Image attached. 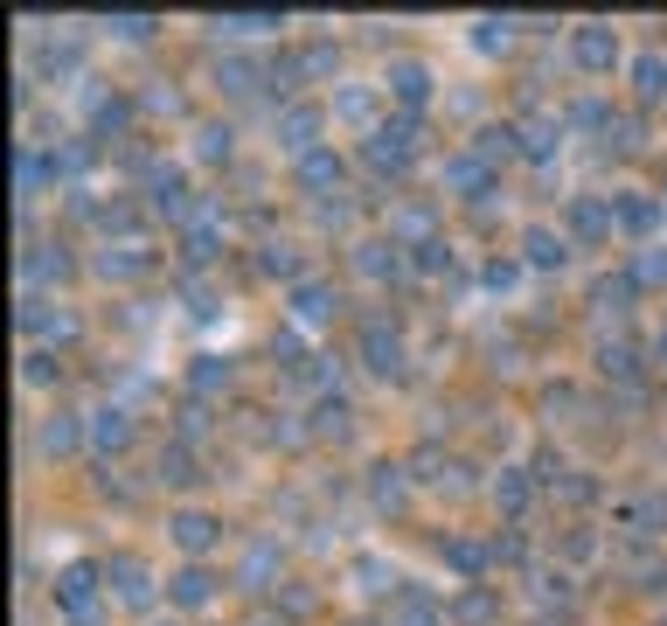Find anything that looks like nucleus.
Returning a JSON list of instances; mask_svg holds the SVG:
<instances>
[{"label":"nucleus","instance_id":"nucleus-1","mask_svg":"<svg viewBox=\"0 0 667 626\" xmlns=\"http://www.w3.org/2000/svg\"><path fill=\"white\" fill-rule=\"evenodd\" d=\"M438 188H445V195H466V202H487V195H494V167L473 154V147H466V154H445Z\"/></svg>","mask_w":667,"mask_h":626},{"label":"nucleus","instance_id":"nucleus-2","mask_svg":"<svg viewBox=\"0 0 667 626\" xmlns=\"http://www.w3.org/2000/svg\"><path fill=\"white\" fill-rule=\"evenodd\" d=\"M98 578H105L98 564H63V571H56V606H63V613H70L77 626H91V599H98Z\"/></svg>","mask_w":667,"mask_h":626},{"label":"nucleus","instance_id":"nucleus-3","mask_svg":"<svg viewBox=\"0 0 667 626\" xmlns=\"http://www.w3.org/2000/svg\"><path fill=\"white\" fill-rule=\"evenodd\" d=\"M570 56H577V70H591V77H605V70L619 63V35H612L605 21H584V28L570 35Z\"/></svg>","mask_w":667,"mask_h":626},{"label":"nucleus","instance_id":"nucleus-4","mask_svg":"<svg viewBox=\"0 0 667 626\" xmlns=\"http://www.w3.org/2000/svg\"><path fill=\"white\" fill-rule=\"evenodd\" d=\"M21 334H28V341H70V334H77V313L28 293V300H21Z\"/></svg>","mask_w":667,"mask_h":626},{"label":"nucleus","instance_id":"nucleus-5","mask_svg":"<svg viewBox=\"0 0 667 626\" xmlns=\"http://www.w3.org/2000/svg\"><path fill=\"white\" fill-rule=\"evenodd\" d=\"M77 272V258L63 251V244H35V251H21V286L35 293V286H63Z\"/></svg>","mask_w":667,"mask_h":626},{"label":"nucleus","instance_id":"nucleus-6","mask_svg":"<svg viewBox=\"0 0 667 626\" xmlns=\"http://www.w3.org/2000/svg\"><path fill=\"white\" fill-rule=\"evenodd\" d=\"M355 272H362V279H403L410 258H403L397 237H369V244H355Z\"/></svg>","mask_w":667,"mask_h":626},{"label":"nucleus","instance_id":"nucleus-7","mask_svg":"<svg viewBox=\"0 0 667 626\" xmlns=\"http://www.w3.org/2000/svg\"><path fill=\"white\" fill-rule=\"evenodd\" d=\"M383 91L397 98L403 112H424V98H431V70H424V63H410V56H397V63H390V77H383Z\"/></svg>","mask_w":667,"mask_h":626},{"label":"nucleus","instance_id":"nucleus-8","mask_svg":"<svg viewBox=\"0 0 667 626\" xmlns=\"http://www.w3.org/2000/svg\"><path fill=\"white\" fill-rule=\"evenodd\" d=\"M313 133H320V112H313V105H285V112H278V147L292 160L313 154Z\"/></svg>","mask_w":667,"mask_h":626},{"label":"nucleus","instance_id":"nucleus-9","mask_svg":"<svg viewBox=\"0 0 667 626\" xmlns=\"http://www.w3.org/2000/svg\"><path fill=\"white\" fill-rule=\"evenodd\" d=\"M341 174H348V167H341V154H327V147H313L306 160H292V181H299L306 195H327V188H341Z\"/></svg>","mask_w":667,"mask_h":626},{"label":"nucleus","instance_id":"nucleus-10","mask_svg":"<svg viewBox=\"0 0 667 626\" xmlns=\"http://www.w3.org/2000/svg\"><path fill=\"white\" fill-rule=\"evenodd\" d=\"M362 355H369V369H376V376H403V341H397V327L369 320V327H362Z\"/></svg>","mask_w":667,"mask_h":626},{"label":"nucleus","instance_id":"nucleus-11","mask_svg":"<svg viewBox=\"0 0 667 626\" xmlns=\"http://www.w3.org/2000/svg\"><path fill=\"white\" fill-rule=\"evenodd\" d=\"M91 446H98V453H126V446H133V411H126V404L91 411Z\"/></svg>","mask_w":667,"mask_h":626},{"label":"nucleus","instance_id":"nucleus-12","mask_svg":"<svg viewBox=\"0 0 667 626\" xmlns=\"http://www.w3.org/2000/svg\"><path fill=\"white\" fill-rule=\"evenodd\" d=\"M167 529H174V543H181L188 557H202V550H216V536H223V522H216V515H202V508H181V515H174Z\"/></svg>","mask_w":667,"mask_h":626},{"label":"nucleus","instance_id":"nucleus-13","mask_svg":"<svg viewBox=\"0 0 667 626\" xmlns=\"http://www.w3.org/2000/svg\"><path fill=\"white\" fill-rule=\"evenodd\" d=\"M563 223L577 230V237H612V202H598V195H570V209H563Z\"/></svg>","mask_w":667,"mask_h":626},{"label":"nucleus","instance_id":"nucleus-14","mask_svg":"<svg viewBox=\"0 0 667 626\" xmlns=\"http://www.w3.org/2000/svg\"><path fill=\"white\" fill-rule=\"evenodd\" d=\"M105 578L119 585V599H126V606H139V613L153 606V578H146V564H139V557H112V564H105Z\"/></svg>","mask_w":667,"mask_h":626},{"label":"nucleus","instance_id":"nucleus-15","mask_svg":"<svg viewBox=\"0 0 667 626\" xmlns=\"http://www.w3.org/2000/svg\"><path fill=\"white\" fill-rule=\"evenodd\" d=\"M390 626H445V613L431 606L424 585H403L397 599H390Z\"/></svg>","mask_w":667,"mask_h":626},{"label":"nucleus","instance_id":"nucleus-16","mask_svg":"<svg viewBox=\"0 0 667 626\" xmlns=\"http://www.w3.org/2000/svg\"><path fill=\"white\" fill-rule=\"evenodd\" d=\"M522 258H529L535 272H556V265L570 258V237H563V230H542V223H535L529 237H522Z\"/></svg>","mask_w":667,"mask_h":626},{"label":"nucleus","instance_id":"nucleus-17","mask_svg":"<svg viewBox=\"0 0 667 626\" xmlns=\"http://www.w3.org/2000/svg\"><path fill=\"white\" fill-rule=\"evenodd\" d=\"M619 522H626V529H640V536H661V529H667V494H661V487H647L640 501H626V508H619Z\"/></svg>","mask_w":667,"mask_h":626},{"label":"nucleus","instance_id":"nucleus-18","mask_svg":"<svg viewBox=\"0 0 667 626\" xmlns=\"http://www.w3.org/2000/svg\"><path fill=\"white\" fill-rule=\"evenodd\" d=\"M167 599L195 613V606H209V599H216V578H209L202 564H188V571H174V578H167Z\"/></svg>","mask_w":667,"mask_h":626},{"label":"nucleus","instance_id":"nucleus-19","mask_svg":"<svg viewBox=\"0 0 667 626\" xmlns=\"http://www.w3.org/2000/svg\"><path fill=\"white\" fill-rule=\"evenodd\" d=\"M403 494H410V467H397V460H376V467H369V501H376V508H397Z\"/></svg>","mask_w":667,"mask_h":626},{"label":"nucleus","instance_id":"nucleus-20","mask_svg":"<svg viewBox=\"0 0 667 626\" xmlns=\"http://www.w3.org/2000/svg\"><path fill=\"white\" fill-rule=\"evenodd\" d=\"M146 265H153V258H146V244H133V237H126V244H105V258H98V279H139Z\"/></svg>","mask_w":667,"mask_h":626},{"label":"nucleus","instance_id":"nucleus-21","mask_svg":"<svg viewBox=\"0 0 667 626\" xmlns=\"http://www.w3.org/2000/svg\"><path fill=\"white\" fill-rule=\"evenodd\" d=\"M612 223L633 230V237H647V230L661 223V202H654V195H619V202H612Z\"/></svg>","mask_w":667,"mask_h":626},{"label":"nucleus","instance_id":"nucleus-22","mask_svg":"<svg viewBox=\"0 0 667 626\" xmlns=\"http://www.w3.org/2000/svg\"><path fill=\"white\" fill-rule=\"evenodd\" d=\"M494 501H501L508 515H522V508L535 501V473L529 467H501L494 473Z\"/></svg>","mask_w":667,"mask_h":626},{"label":"nucleus","instance_id":"nucleus-23","mask_svg":"<svg viewBox=\"0 0 667 626\" xmlns=\"http://www.w3.org/2000/svg\"><path fill=\"white\" fill-rule=\"evenodd\" d=\"M334 307H341L334 286H320V279H299V286H292V313H299V320H334Z\"/></svg>","mask_w":667,"mask_h":626},{"label":"nucleus","instance_id":"nucleus-24","mask_svg":"<svg viewBox=\"0 0 667 626\" xmlns=\"http://www.w3.org/2000/svg\"><path fill=\"white\" fill-rule=\"evenodd\" d=\"M473 154L487 160V167H494V160H515L522 154V133H515V126H480V133H473Z\"/></svg>","mask_w":667,"mask_h":626},{"label":"nucleus","instance_id":"nucleus-25","mask_svg":"<svg viewBox=\"0 0 667 626\" xmlns=\"http://www.w3.org/2000/svg\"><path fill=\"white\" fill-rule=\"evenodd\" d=\"M84 432H91V425H77V411H49V418H42V453H70Z\"/></svg>","mask_w":667,"mask_h":626},{"label":"nucleus","instance_id":"nucleus-26","mask_svg":"<svg viewBox=\"0 0 667 626\" xmlns=\"http://www.w3.org/2000/svg\"><path fill=\"white\" fill-rule=\"evenodd\" d=\"M494 606H501V599H494V585H466V592L452 599V620H466V626H487V620H494Z\"/></svg>","mask_w":667,"mask_h":626},{"label":"nucleus","instance_id":"nucleus-27","mask_svg":"<svg viewBox=\"0 0 667 626\" xmlns=\"http://www.w3.org/2000/svg\"><path fill=\"white\" fill-rule=\"evenodd\" d=\"M445 564H452V571H466V578H480V571L494 564V550H480L473 536H445Z\"/></svg>","mask_w":667,"mask_h":626},{"label":"nucleus","instance_id":"nucleus-28","mask_svg":"<svg viewBox=\"0 0 667 626\" xmlns=\"http://www.w3.org/2000/svg\"><path fill=\"white\" fill-rule=\"evenodd\" d=\"M348 578H355L362 592H390V599L403 592V585H397V571H390L383 557H355V564H348Z\"/></svg>","mask_w":667,"mask_h":626},{"label":"nucleus","instance_id":"nucleus-29","mask_svg":"<svg viewBox=\"0 0 667 626\" xmlns=\"http://www.w3.org/2000/svg\"><path fill=\"white\" fill-rule=\"evenodd\" d=\"M556 147H563V119H529L522 126V154L529 160H549Z\"/></svg>","mask_w":667,"mask_h":626},{"label":"nucleus","instance_id":"nucleus-30","mask_svg":"<svg viewBox=\"0 0 667 626\" xmlns=\"http://www.w3.org/2000/svg\"><path fill=\"white\" fill-rule=\"evenodd\" d=\"M285 28V14H209V35H265Z\"/></svg>","mask_w":667,"mask_h":626},{"label":"nucleus","instance_id":"nucleus-31","mask_svg":"<svg viewBox=\"0 0 667 626\" xmlns=\"http://www.w3.org/2000/svg\"><path fill=\"white\" fill-rule=\"evenodd\" d=\"M251 84H258V63H244V56H223V63H216V91H223V98H244Z\"/></svg>","mask_w":667,"mask_h":626},{"label":"nucleus","instance_id":"nucleus-32","mask_svg":"<svg viewBox=\"0 0 667 626\" xmlns=\"http://www.w3.org/2000/svg\"><path fill=\"white\" fill-rule=\"evenodd\" d=\"M188 390H195V397H216V390H230V362H223V355H202V362L188 369Z\"/></svg>","mask_w":667,"mask_h":626},{"label":"nucleus","instance_id":"nucleus-33","mask_svg":"<svg viewBox=\"0 0 667 626\" xmlns=\"http://www.w3.org/2000/svg\"><path fill=\"white\" fill-rule=\"evenodd\" d=\"M598 369H605V376H619V383H626V376H633V369H640V348H633V341H598Z\"/></svg>","mask_w":667,"mask_h":626},{"label":"nucleus","instance_id":"nucleus-34","mask_svg":"<svg viewBox=\"0 0 667 626\" xmlns=\"http://www.w3.org/2000/svg\"><path fill=\"white\" fill-rule=\"evenodd\" d=\"M230 147H237V133H230V126H216V119H209V126H195V160H230Z\"/></svg>","mask_w":667,"mask_h":626},{"label":"nucleus","instance_id":"nucleus-35","mask_svg":"<svg viewBox=\"0 0 667 626\" xmlns=\"http://www.w3.org/2000/svg\"><path fill=\"white\" fill-rule=\"evenodd\" d=\"M633 91H640V98H661V91H667V56L647 49V56L633 63Z\"/></svg>","mask_w":667,"mask_h":626},{"label":"nucleus","instance_id":"nucleus-36","mask_svg":"<svg viewBox=\"0 0 667 626\" xmlns=\"http://www.w3.org/2000/svg\"><path fill=\"white\" fill-rule=\"evenodd\" d=\"M334 112L362 126V119H376V91H369V84H348V91H334Z\"/></svg>","mask_w":667,"mask_h":626},{"label":"nucleus","instance_id":"nucleus-37","mask_svg":"<svg viewBox=\"0 0 667 626\" xmlns=\"http://www.w3.org/2000/svg\"><path fill=\"white\" fill-rule=\"evenodd\" d=\"M348 425H355V411H348L341 397H320V411H313V432H320V439H341Z\"/></svg>","mask_w":667,"mask_h":626},{"label":"nucleus","instance_id":"nucleus-38","mask_svg":"<svg viewBox=\"0 0 667 626\" xmlns=\"http://www.w3.org/2000/svg\"><path fill=\"white\" fill-rule=\"evenodd\" d=\"M258 265H265V279H292L299 286V244H265Z\"/></svg>","mask_w":667,"mask_h":626},{"label":"nucleus","instance_id":"nucleus-39","mask_svg":"<svg viewBox=\"0 0 667 626\" xmlns=\"http://www.w3.org/2000/svg\"><path fill=\"white\" fill-rule=\"evenodd\" d=\"M91 126H98V133L112 140V133H126V126H133V105H126V98H98V112H91Z\"/></svg>","mask_w":667,"mask_h":626},{"label":"nucleus","instance_id":"nucleus-40","mask_svg":"<svg viewBox=\"0 0 667 626\" xmlns=\"http://www.w3.org/2000/svg\"><path fill=\"white\" fill-rule=\"evenodd\" d=\"M410 265L417 272H452V244L445 237H424V244H410Z\"/></svg>","mask_w":667,"mask_h":626},{"label":"nucleus","instance_id":"nucleus-41","mask_svg":"<svg viewBox=\"0 0 667 626\" xmlns=\"http://www.w3.org/2000/svg\"><path fill=\"white\" fill-rule=\"evenodd\" d=\"M21 376H28L35 390H49V383H63V362H56L49 348H28V362H21Z\"/></svg>","mask_w":667,"mask_h":626},{"label":"nucleus","instance_id":"nucleus-42","mask_svg":"<svg viewBox=\"0 0 667 626\" xmlns=\"http://www.w3.org/2000/svg\"><path fill=\"white\" fill-rule=\"evenodd\" d=\"M160 480H167V487H188V480H195V460H188V446H167V453H160Z\"/></svg>","mask_w":667,"mask_h":626},{"label":"nucleus","instance_id":"nucleus-43","mask_svg":"<svg viewBox=\"0 0 667 626\" xmlns=\"http://www.w3.org/2000/svg\"><path fill=\"white\" fill-rule=\"evenodd\" d=\"M661 279H667V244H654L633 258V286H661Z\"/></svg>","mask_w":667,"mask_h":626},{"label":"nucleus","instance_id":"nucleus-44","mask_svg":"<svg viewBox=\"0 0 667 626\" xmlns=\"http://www.w3.org/2000/svg\"><path fill=\"white\" fill-rule=\"evenodd\" d=\"M105 28H112V35H126V42H146V35H153L160 21H153V14H112Z\"/></svg>","mask_w":667,"mask_h":626},{"label":"nucleus","instance_id":"nucleus-45","mask_svg":"<svg viewBox=\"0 0 667 626\" xmlns=\"http://www.w3.org/2000/svg\"><path fill=\"white\" fill-rule=\"evenodd\" d=\"M299 63H306V77H334V63H341V49H334V42H313V49H306Z\"/></svg>","mask_w":667,"mask_h":626},{"label":"nucleus","instance_id":"nucleus-46","mask_svg":"<svg viewBox=\"0 0 667 626\" xmlns=\"http://www.w3.org/2000/svg\"><path fill=\"white\" fill-rule=\"evenodd\" d=\"M535 599H542V606H570L577 592H570V578H563V571H556V578L542 571V578H535Z\"/></svg>","mask_w":667,"mask_h":626},{"label":"nucleus","instance_id":"nucleus-47","mask_svg":"<svg viewBox=\"0 0 667 626\" xmlns=\"http://www.w3.org/2000/svg\"><path fill=\"white\" fill-rule=\"evenodd\" d=\"M473 28H480V35H473L480 49H508V35H515V21H494V14H487V21H473Z\"/></svg>","mask_w":667,"mask_h":626},{"label":"nucleus","instance_id":"nucleus-48","mask_svg":"<svg viewBox=\"0 0 667 626\" xmlns=\"http://www.w3.org/2000/svg\"><path fill=\"white\" fill-rule=\"evenodd\" d=\"M515 279H522L515 258H494V265H487V286H494V293H515Z\"/></svg>","mask_w":667,"mask_h":626},{"label":"nucleus","instance_id":"nucleus-49","mask_svg":"<svg viewBox=\"0 0 667 626\" xmlns=\"http://www.w3.org/2000/svg\"><path fill=\"white\" fill-rule=\"evenodd\" d=\"M487 550H494V564H522V557H529V543H522V536H494Z\"/></svg>","mask_w":667,"mask_h":626},{"label":"nucleus","instance_id":"nucleus-50","mask_svg":"<svg viewBox=\"0 0 667 626\" xmlns=\"http://www.w3.org/2000/svg\"><path fill=\"white\" fill-rule=\"evenodd\" d=\"M265 571H271V543H258V550L244 557V585H265Z\"/></svg>","mask_w":667,"mask_h":626},{"label":"nucleus","instance_id":"nucleus-51","mask_svg":"<svg viewBox=\"0 0 667 626\" xmlns=\"http://www.w3.org/2000/svg\"><path fill=\"white\" fill-rule=\"evenodd\" d=\"M209 432V411L202 404H181V439H202Z\"/></svg>","mask_w":667,"mask_h":626},{"label":"nucleus","instance_id":"nucleus-52","mask_svg":"<svg viewBox=\"0 0 667 626\" xmlns=\"http://www.w3.org/2000/svg\"><path fill=\"white\" fill-rule=\"evenodd\" d=\"M563 494H570V501H591L598 480H591V473H563Z\"/></svg>","mask_w":667,"mask_h":626},{"label":"nucleus","instance_id":"nucleus-53","mask_svg":"<svg viewBox=\"0 0 667 626\" xmlns=\"http://www.w3.org/2000/svg\"><path fill=\"white\" fill-rule=\"evenodd\" d=\"M563 550L584 564V557H598V536H591V529H570V543H563Z\"/></svg>","mask_w":667,"mask_h":626},{"label":"nucleus","instance_id":"nucleus-54","mask_svg":"<svg viewBox=\"0 0 667 626\" xmlns=\"http://www.w3.org/2000/svg\"><path fill=\"white\" fill-rule=\"evenodd\" d=\"M105 230H139V209H105Z\"/></svg>","mask_w":667,"mask_h":626},{"label":"nucleus","instance_id":"nucleus-55","mask_svg":"<svg viewBox=\"0 0 667 626\" xmlns=\"http://www.w3.org/2000/svg\"><path fill=\"white\" fill-rule=\"evenodd\" d=\"M654 355H661V362H667V327H661V334H654Z\"/></svg>","mask_w":667,"mask_h":626},{"label":"nucleus","instance_id":"nucleus-56","mask_svg":"<svg viewBox=\"0 0 667 626\" xmlns=\"http://www.w3.org/2000/svg\"><path fill=\"white\" fill-rule=\"evenodd\" d=\"M258 626H278V620H258Z\"/></svg>","mask_w":667,"mask_h":626},{"label":"nucleus","instance_id":"nucleus-57","mask_svg":"<svg viewBox=\"0 0 667 626\" xmlns=\"http://www.w3.org/2000/svg\"><path fill=\"white\" fill-rule=\"evenodd\" d=\"M355 626H369V620H355Z\"/></svg>","mask_w":667,"mask_h":626}]
</instances>
